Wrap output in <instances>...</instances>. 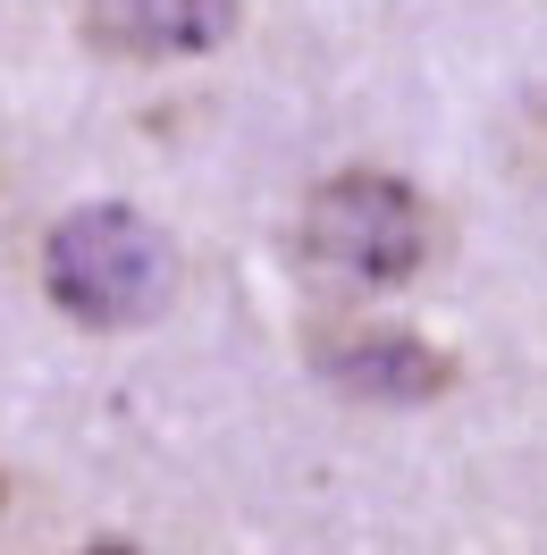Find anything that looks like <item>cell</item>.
I'll return each instance as SVG.
<instances>
[{"label": "cell", "mask_w": 547, "mask_h": 555, "mask_svg": "<svg viewBox=\"0 0 547 555\" xmlns=\"http://www.w3.org/2000/svg\"><path fill=\"white\" fill-rule=\"evenodd\" d=\"M438 210L430 194H412L405 177L387 169H338L304 194V253L329 286L379 295V286H405L430 270L438 253Z\"/></svg>", "instance_id": "7a4b0ae2"}, {"label": "cell", "mask_w": 547, "mask_h": 555, "mask_svg": "<svg viewBox=\"0 0 547 555\" xmlns=\"http://www.w3.org/2000/svg\"><path fill=\"white\" fill-rule=\"evenodd\" d=\"M311 371L362 404H430L455 387V353L412 328H311Z\"/></svg>", "instance_id": "3957f363"}, {"label": "cell", "mask_w": 547, "mask_h": 555, "mask_svg": "<svg viewBox=\"0 0 547 555\" xmlns=\"http://www.w3.org/2000/svg\"><path fill=\"white\" fill-rule=\"evenodd\" d=\"M244 0H85V35L110 60L136 68H169V60H203L237 35Z\"/></svg>", "instance_id": "277c9868"}, {"label": "cell", "mask_w": 547, "mask_h": 555, "mask_svg": "<svg viewBox=\"0 0 547 555\" xmlns=\"http://www.w3.org/2000/svg\"><path fill=\"white\" fill-rule=\"evenodd\" d=\"M42 295L76 328H152L177 304V244L136 203H85L42 236Z\"/></svg>", "instance_id": "6da1fadb"}]
</instances>
